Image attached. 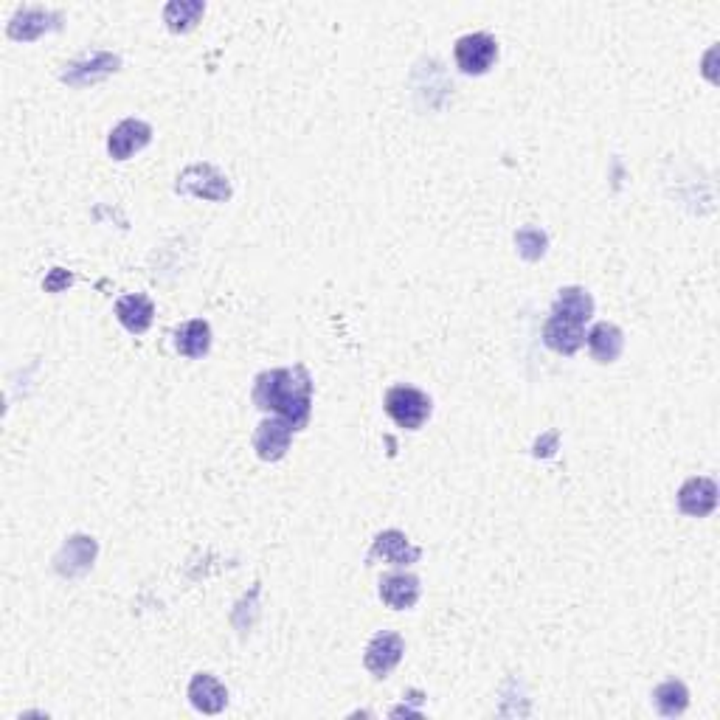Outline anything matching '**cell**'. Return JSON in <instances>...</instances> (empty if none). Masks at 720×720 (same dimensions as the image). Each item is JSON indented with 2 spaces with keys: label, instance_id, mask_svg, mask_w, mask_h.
<instances>
[{
  "label": "cell",
  "instance_id": "obj_7",
  "mask_svg": "<svg viewBox=\"0 0 720 720\" xmlns=\"http://www.w3.org/2000/svg\"><path fill=\"white\" fill-rule=\"evenodd\" d=\"M290 439H293V425L282 417H273L256 428L254 448L262 462H279L290 448Z\"/></svg>",
  "mask_w": 720,
  "mask_h": 720
},
{
  "label": "cell",
  "instance_id": "obj_10",
  "mask_svg": "<svg viewBox=\"0 0 720 720\" xmlns=\"http://www.w3.org/2000/svg\"><path fill=\"white\" fill-rule=\"evenodd\" d=\"M372 560H383V563H394V566H408V563H417V560H420V549L411 546L403 532L389 529V532L377 535L375 543H372L369 563H372Z\"/></svg>",
  "mask_w": 720,
  "mask_h": 720
},
{
  "label": "cell",
  "instance_id": "obj_3",
  "mask_svg": "<svg viewBox=\"0 0 720 720\" xmlns=\"http://www.w3.org/2000/svg\"><path fill=\"white\" fill-rule=\"evenodd\" d=\"M175 189H178L180 195L203 197V200H214V203H223V200L231 197L228 178H225L220 169H214L211 164L189 166V169L178 178V186H175Z\"/></svg>",
  "mask_w": 720,
  "mask_h": 720
},
{
  "label": "cell",
  "instance_id": "obj_20",
  "mask_svg": "<svg viewBox=\"0 0 720 720\" xmlns=\"http://www.w3.org/2000/svg\"><path fill=\"white\" fill-rule=\"evenodd\" d=\"M653 704H656V709L664 718H678L690 706V692H687V687L681 681H664L653 692Z\"/></svg>",
  "mask_w": 720,
  "mask_h": 720
},
{
  "label": "cell",
  "instance_id": "obj_16",
  "mask_svg": "<svg viewBox=\"0 0 720 720\" xmlns=\"http://www.w3.org/2000/svg\"><path fill=\"white\" fill-rule=\"evenodd\" d=\"M543 341L549 349H555L560 355H574L585 341V327L583 324H574L566 318H557L552 315L543 327Z\"/></svg>",
  "mask_w": 720,
  "mask_h": 720
},
{
  "label": "cell",
  "instance_id": "obj_18",
  "mask_svg": "<svg viewBox=\"0 0 720 720\" xmlns=\"http://www.w3.org/2000/svg\"><path fill=\"white\" fill-rule=\"evenodd\" d=\"M175 346H178L180 355H186V358H203L211 346V327L203 318H195V321L183 324V327L175 332Z\"/></svg>",
  "mask_w": 720,
  "mask_h": 720
},
{
  "label": "cell",
  "instance_id": "obj_9",
  "mask_svg": "<svg viewBox=\"0 0 720 720\" xmlns=\"http://www.w3.org/2000/svg\"><path fill=\"white\" fill-rule=\"evenodd\" d=\"M121 60L116 54H107V51H96L93 57L88 60H79L74 65H68V71L62 74V82L74 85V88H82V85H93L105 76L116 74L119 71Z\"/></svg>",
  "mask_w": 720,
  "mask_h": 720
},
{
  "label": "cell",
  "instance_id": "obj_5",
  "mask_svg": "<svg viewBox=\"0 0 720 720\" xmlns=\"http://www.w3.org/2000/svg\"><path fill=\"white\" fill-rule=\"evenodd\" d=\"M405 653V642L400 633H391V630H383V633H377L375 639L369 642L366 647V670L369 673H375L377 678H386V675L400 664Z\"/></svg>",
  "mask_w": 720,
  "mask_h": 720
},
{
  "label": "cell",
  "instance_id": "obj_2",
  "mask_svg": "<svg viewBox=\"0 0 720 720\" xmlns=\"http://www.w3.org/2000/svg\"><path fill=\"white\" fill-rule=\"evenodd\" d=\"M386 414L405 431H417L431 417V397L414 386H394L386 394Z\"/></svg>",
  "mask_w": 720,
  "mask_h": 720
},
{
  "label": "cell",
  "instance_id": "obj_22",
  "mask_svg": "<svg viewBox=\"0 0 720 720\" xmlns=\"http://www.w3.org/2000/svg\"><path fill=\"white\" fill-rule=\"evenodd\" d=\"M515 242H518V254L529 259V262L540 259L543 251H546V234L538 231V228H521V231L515 234Z\"/></svg>",
  "mask_w": 720,
  "mask_h": 720
},
{
  "label": "cell",
  "instance_id": "obj_1",
  "mask_svg": "<svg viewBox=\"0 0 720 720\" xmlns=\"http://www.w3.org/2000/svg\"><path fill=\"white\" fill-rule=\"evenodd\" d=\"M254 403L262 411H273L293 425V431H301L310 420L313 405V377L304 366L293 369H273L256 377Z\"/></svg>",
  "mask_w": 720,
  "mask_h": 720
},
{
  "label": "cell",
  "instance_id": "obj_8",
  "mask_svg": "<svg viewBox=\"0 0 720 720\" xmlns=\"http://www.w3.org/2000/svg\"><path fill=\"white\" fill-rule=\"evenodd\" d=\"M718 507V484L712 479H690L678 490V510L690 518H706Z\"/></svg>",
  "mask_w": 720,
  "mask_h": 720
},
{
  "label": "cell",
  "instance_id": "obj_6",
  "mask_svg": "<svg viewBox=\"0 0 720 720\" xmlns=\"http://www.w3.org/2000/svg\"><path fill=\"white\" fill-rule=\"evenodd\" d=\"M150 141H152V127L147 121L124 119L121 124L113 127V133L107 138V152H110V158H116V161H127L130 155H135L138 150H144Z\"/></svg>",
  "mask_w": 720,
  "mask_h": 720
},
{
  "label": "cell",
  "instance_id": "obj_15",
  "mask_svg": "<svg viewBox=\"0 0 720 720\" xmlns=\"http://www.w3.org/2000/svg\"><path fill=\"white\" fill-rule=\"evenodd\" d=\"M380 597L394 611L414 608V602L420 600V580L414 574H386L380 580Z\"/></svg>",
  "mask_w": 720,
  "mask_h": 720
},
{
  "label": "cell",
  "instance_id": "obj_23",
  "mask_svg": "<svg viewBox=\"0 0 720 720\" xmlns=\"http://www.w3.org/2000/svg\"><path fill=\"white\" fill-rule=\"evenodd\" d=\"M71 282H74V276H71L68 270L54 268L48 273V279H45V290H48V293H60V290H65Z\"/></svg>",
  "mask_w": 720,
  "mask_h": 720
},
{
  "label": "cell",
  "instance_id": "obj_12",
  "mask_svg": "<svg viewBox=\"0 0 720 720\" xmlns=\"http://www.w3.org/2000/svg\"><path fill=\"white\" fill-rule=\"evenodd\" d=\"M62 17L57 12H48V9H23V12H17L12 17V23H9V37L12 40H23V43H29V40H37L40 34L45 31L57 29L60 26Z\"/></svg>",
  "mask_w": 720,
  "mask_h": 720
},
{
  "label": "cell",
  "instance_id": "obj_14",
  "mask_svg": "<svg viewBox=\"0 0 720 720\" xmlns=\"http://www.w3.org/2000/svg\"><path fill=\"white\" fill-rule=\"evenodd\" d=\"M189 701L195 709L206 712V715H217L223 712L228 704V690L209 673H197L189 684Z\"/></svg>",
  "mask_w": 720,
  "mask_h": 720
},
{
  "label": "cell",
  "instance_id": "obj_4",
  "mask_svg": "<svg viewBox=\"0 0 720 720\" xmlns=\"http://www.w3.org/2000/svg\"><path fill=\"white\" fill-rule=\"evenodd\" d=\"M495 57H498V43L490 34H467L456 43V65L465 74H487L493 68Z\"/></svg>",
  "mask_w": 720,
  "mask_h": 720
},
{
  "label": "cell",
  "instance_id": "obj_17",
  "mask_svg": "<svg viewBox=\"0 0 720 720\" xmlns=\"http://www.w3.org/2000/svg\"><path fill=\"white\" fill-rule=\"evenodd\" d=\"M552 315L585 327V321L594 315V299L585 293L583 287H566V290H560L555 307H552Z\"/></svg>",
  "mask_w": 720,
  "mask_h": 720
},
{
  "label": "cell",
  "instance_id": "obj_19",
  "mask_svg": "<svg viewBox=\"0 0 720 720\" xmlns=\"http://www.w3.org/2000/svg\"><path fill=\"white\" fill-rule=\"evenodd\" d=\"M622 346H625L622 332L614 324H608V321L597 324L594 330L588 332V349H591L594 360H600V363H614L622 355Z\"/></svg>",
  "mask_w": 720,
  "mask_h": 720
},
{
  "label": "cell",
  "instance_id": "obj_21",
  "mask_svg": "<svg viewBox=\"0 0 720 720\" xmlns=\"http://www.w3.org/2000/svg\"><path fill=\"white\" fill-rule=\"evenodd\" d=\"M203 12H206V3H200V0H172L164 9V20L169 31L183 34V31L195 29Z\"/></svg>",
  "mask_w": 720,
  "mask_h": 720
},
{
  "label": "cell",
  "instance_id": "obj_11",
  "mask_svg": "<svg viewBox=\"0 0 720 720\" xmlns=\"http://www.w3.org/2000/svg\"><path fill=\"white\" fill-rule=\"evenodd\" d=\"M93 557H96V540L76 535L62 546V552L54 563H57V571L62 577H79L93 566Z\"/></svg>",
  "mask_w": 720,
  "mask_h": 720
},
{
  "label": "cell",
  "instance_id": "obj_13",
  "mask_svg": "<svg viewBox=\"0 0 720 720\" xmlns=\"http://www.w3.org/2000/svg\"><path fill=\"white\" fill-rule=\"evenodd\" d=\"M152 315H155V307L144 293H130L116 301V318L121 321V327L133 335H144L150 330Z\"/></svg>",
  "mask_w": 720,
  "mask_h": 720
}]
</instances>
